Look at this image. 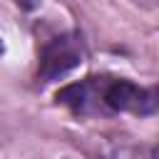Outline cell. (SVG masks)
Segmentation results:
<instances>
[{
    "instance_id": "cell-1",
    "label": "cell",
    "mask_w": 159,
    "mask_h": 159,
    "mask_svg": "<svg viewBox=\"0 0 159 159\" xmlns=\"http://www.w3.org/2000/svg\"><path fill=\"white\" fill-rule=\"evenodd\" d=\"M82 55H84L82 52V40L75 32H65V35H57V37L47 40L40 50L37 80L45 84V82H55L60 77H65L67 72L80 67Z\"/></svg>"
},
{
    "instance_id": "cell-2",
    "label": "cell",
    "mask_w": 159,
    "mask_h": 159,
    "mask_svg": "<svg viewBox=\"0 0 159 159\" xmlns=\"http://www.w3.org/2000/svg\"><path fill=\"white\" fill-rule=\"evenodd\" d=\"M102 107L109 112H127V114H154L157 112V92L149 87H139L129 80H112L104 84Z\"/></svg>"
},
{
    "instance_id": "cell-3",
    "label": "cell",
    "mask_w": 159,
    "mask_h": 159,
    "mask_svg": "<svg viewBox=\"0 0 159 159\" xmlns=\"http://www.w3.org/2000/svg\"><path fill=\"white\" fill-rule=\"evenodd\" d=\"M104 84L107 82H102L99 77H87V80H80V82H72V84H67L57 92V102L70 107L77 114H89V112L102 107Z\"/></svg>"
},
{
    "instance_id": "cell-4",
    "label": "cell",
    "mask_w": 159,
    "mask_h": 159,
    "mask_svg": "<svg viewBox=\"0 0 159 159\" xmlns=\"http://www.w3.org/2000/svg\"><path fill=\"white\" fill-rule=\"evenodd\" d=\"M20 7H25V10H35L37 7V0H15Z\"/></svg>"
},
{
    "instance_id": "cell-5",
    "label": "cell",
    "mask_w": 159,
    "mask_h": 159,
    "mask_svg": "<svg viewBox=\"0 0 159 159\" xmlns=\"http://www.w3.org/2000/svg\"><path fill=\"white\" fill-rule=\"evenodd\" d=\"M0 52H2V42H0Z\"/></svg>"
}]
</instances>
